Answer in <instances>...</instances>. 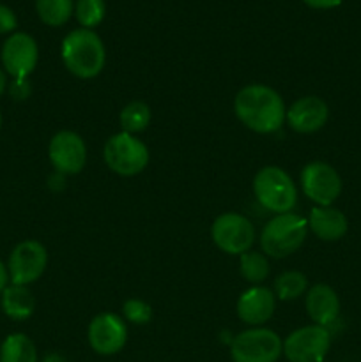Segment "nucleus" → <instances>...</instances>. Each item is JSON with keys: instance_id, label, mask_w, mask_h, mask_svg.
I'll return each mask as SVG.
<instances>
[{"instance_id": "b1692460", "label": "nucleus", "mask_w": 361, "mask_h": 362, "mask_svg": "<svg viewBox=\"0 0 361 362\" xmlns=\"http://www.w3.org/2000/svg\"><path fill=\"white\" fill-rule=\"evenodd\" d=\"M106 6L105 0H78L76 6H74V14H76V20L80 21V25L84 28L91 30L92 27L99 25L105 18Z\"/></svg>"}, {"instance_id": "1a4fd4ad", "label": "nucleus", "mask_w": 361, "mask_h": 362, "mask_svg": "<svg viewBox=\"0 0 361 362\" xmlns=\"http://www.w3.org/2000/svg\"><path fill=\"white\" fill-rule=\"evenodd\" d=\"M48 264V253L38 240H23L11 253L7 262L11 285L27 286L38 281Z\"/></svg>"}, {"instance_id": "cd10ccee", "label": "nucleus", "mask_w": 361, "mask_h": 362, "mask_svg": "<svg viewBox=\"0 0 361 362\" xmlns=\"http://www.w3.org/2000/svg\"><path fill=\"white\" fill-rule=\"evenodd\" d=\"M303 2L314 9H333V7L340 6L343 0H303Z\"/></svg>"}, {"instance_id": "f8f14e48", "label": "nucleus", "mask_w": 361, "mask_h": 362, "mask_svg": "<svg viewBox=\"0 0 361 362\" xmlns=\"http://www.w3.org/2000/svg\"><path fill=\"white\" fill-rule=\"evenodd\" d=\"M127 341V327L119 315L101 313L88 325V343L99 356H113L120 352Z\"/></svg>"}, {"instance_id": "a878e982", "label": "nucleus", "mask_w": 361, "mask_h": 362, "mask_svg": "<svg viewBox=\"0 0 361 362\" xmlns=\"http://www.w3.org/2000/svg\"><path fill=\"white\" fill-rule=\"evenodd\" d=\"M32 87L28 83L27 78H14L13 83L9 85V94L11 98H14L16 101H25V99L30 95Z\"/></svg>"}, {"instance_id": "c756f323", "label": "nucleus", "mask_w": 361, "mask_h": 362, "mask_svg": "<svg viewBox=\"0 0 361 362\" xmlns=\"http://www.w3.org/2000/svg\"><path fill=\"white\" fill-rule=\"evenodd\" d=\"M6 88H7V74L0 69V95L6 92Z\"/></svg>"}, {"instance_id": "f257e3e1", "label": "nucleus", "mask_w": 361, "mask_h": 362, "mask_svg": "<svg viewBox=\"0 0 361 362\" xmlns=\"http://www.w3.org/2000/svg\"><path fill=\"white\" fill-rule=\"evenodd\" d=\"M234 112L248 129L269 134L282 127L287 110L275 88L255 83L237 92L234 99Z\"/></svg>"}, {"instance_id": "5701e85b", "label": "nucleus", "mask_w": 361, "mask_h": 362, "mask_svg": "<svg viewBox=\"0 0 361 362\" xmlns=\"http://www.w3.org/2000/svg\"><path fill=\"white\" fill-rule=\"evenodd\" d=\"M241 274L253 285L264 281L269 274V262L265 255L257 251H246L241 255Z\"/></svg>"}, {"instance_id": "4468645a", "label": "nucleus", "mask_w": 361, "mask_h": 362, "mask_svg": "<svg viewBox=\"0 0 361 362\" xmlns=\"http://www.w3.org/2000/svg\"><path fill=\"white\" fill-rule=\"evenodd\" d=\"M329 108L321 98L317 95H304L297 99L285 113V119L289 126L296 133H315L322 129L328 122Z\"/></svg>"}, {"instance_id": "393cba45", "label": "nucleus", "mask_w": 361, "mask_h": 362, "mask_svg": "<svg viewBox=\"0 0 361 362\" xmlns=\"http://www.w3.org/2000/svg\"><path fill=\"white\" fill-rule=\"evenodd\" d=\"M122 311L126 320L138 325L149 324L152 318V308L140 299H127L126 303H124Z\"/></svg>"}, {"instance_id": "dca6fc26", "label": "nucleus", "mask_w": 361, "mask_h": 362, "mask_svg": "<svg viewBox=\"0 0 361 362\" xmlns=\"http://www.w3.org/2000/svg\"><path fill=\"white\" fill-rule=\"evenodd\" d=\"M306 313L315 325L328 327L338 318L340 299L329 285H314L306 296Z\"/></svg>"}, {"instance_id": "6ab92c4d", "label": "nucleus", "mask_w": 361, "mask_h": 362, "mask_svg": "<svg viewBox=\"0 0 361 362\" xmlns=\"http://www.w3.org/2000/svg\"><path fill=\"white\" fill-rule=\"evenodd\" d=\"M0 362H38V350L28 336L16 332L4 339L0 346Z\"/></svg>"}, {"instance_id": "7c9ffc66", "label": "nucleus", "mask_w": 361, "mask_h": 362, "mask_svg": "<svg viewBox=\"0 0 361 362\" xmlns=\"http://www.w3.org/2000/svg\"><path fill=\"white\" fill-rule=\"evenodd\" d=\"M41 362H64V359L60 356H57V354H50V356H46Z\"/></svg>"}, {"instance_id": "6e6552de", "label": "nucleus", "mask_w": 361, "mask_h": 362, "mask_svg": "<svg viewBox=\"0 0 361 362\" xmlns=\"http://www.w3.org/2000/svg\"><path fill=\"white\" fill-rule=\"evenodd\" d=\"M216 246L229 255H243L250 251L255 240V228L251 221L236 212H227L216 218L211 228Z\"/></svg>"}, {"instance_id": "412c9836", "label": "nucleus", "mask_w": 361, "mask_h": 362, "mask_svg": "<svg viewBox=\"0 0 361 362\" xmlns=\"http://www.w3.org/2000/svg\"><path fill=\"white\" fill-rule=\"evenodd\" d=\"M151 108L144 101H133L126 105L120 112V127L124 133H142L151 124Z\"/></svg>"}, {"instance_id": "423d86ee", "label": "nucleus", "mask_w": 361, "mask_h": 362, "mask_svg": "<svg viewBox=\"0 0 361 362\" xmlns=\"http://www.w3.org/2000/svg\"><path fill=\"white\" fill-rule=\"evenodd\" d=\"M282 354L283 341L271 329H248L230 343L234 362H276Z\"/></svg>"}, {"instance_id": "a211bd4d", "label": "nucleus", "mask_w": 361, "mask_h": 362, "mask_svg": "<svg viewBox=\"0 0 361 362\" xmlns=\"http://www.w3.org/2000/svg\"><path fill=\"white\" fill-rule=\"evenodd\" d=\"M2 310L13 320H27L32 317L35 308V299L27 286L7 285L2 293Z\"/></svg>"}, {"instance_id": "c85d7f7f", "label": "nucleus", "mask_w": 361, "mask_h": 362, "mask_svg": "<svg viewBox=\"0 0 361 362\" xmlns=\"http://www.w3.org/2000/svg\"><path fill=\"white\" fill-rule=\"evenodd\" d=\"M7 283H9V272H7L6 265H4L2 262H0V293H2L4 290H6Z\"/></svg>"}, {"instance_id": "4be33fe9", "label": "nucleus", "mask_w": 361, "mask_h": 362, "mask_svg": "<svg viewBox=\"0 0 361 362\" xmlns=\"http://www.w3.org/2000/svg\"><path fill=\"white\" fill-rule=\"evenodd\" d=\"M308 288V279L303 272L289 271L275 279V296L280 300H294L303 296Z\"/></svg>"}, {"instance_id": "7ed1b4c3", "label": "nucleus", "mask_w": 361, "mask_h": 362, "mask_svg": "<svg viewBox=\"0 0 361 362\" xmlns=\"http://www.w3.org/2000/svg\"><path fill=\"white\" fill-rule=\"evenodd\" d=\"M308 221L294 212L276 214L260 233V246L268 257L285 258L301 247L306 239Z\"/></svg>"}, {"instance_id": "aec40b11", "label": "nucleus", "mask_w": 361, "mask_h": 362, "mask_svg": "<svg viewBox=\"0 0 361 362\" xmlns=\"http://www.w3.org/2000/svg\"><path fill=\"white\" fill-rule=\"evenodd\" d=\"M35 9L42 23L50 27H60L73 14V0H35Z\"/></svg>"}, {"instance_id": "bb28decb", "label": "nucleus", "mask_w": 361, "mask_h": 362, "mask_svg": "<svg viewBox=\"0 0 361 362\" xmlns=\"http://www.w3.org/2000/svg\"><path fill=\"white\" fill-rule=\"evenodd\" d=\"M16 16L6 6H0V34H9L16 28Z\"/></svg>"}, {"instance_id": "2f4dec72", "label": "nucleus", "mask_w": 361, "mask_h": 362, "mask_svg": "<svg viewBox=\"0 0 361 362\" xmlns=\"http://www.w3.org/2000/svg\"><path fill=\"white\" fill-rule=\"evenodd\" d=\"M0 126H2V113H0Z\"/></svg>"}, {"instance_id": "ddd939ff", "label": "nucleus", "mask_w": 361, "mask_h": 362, "mask_svg": "<svg viewBox=\"0 0 361 362\" xmlns=\"http://www.w3.org/2000/svg\"><path fill=\"white\" fill-rule=\"evenodd\" d=\"M39 59L38 42L25 32L7 37L2 46V64L7 74L13 78H28L35 69Z\"/></svg>"}, {"instance_id": "9d476101", "label": "nucleus", "mask_w": 361, "mask_h": 362, "mask_svg": "<svg viewBox=\"0 0 361 362\" xmlns=\"http://www.w3.org/2000/svg\"><path fill=\"white\" fill-rule=\"evenodd\" d=\"M301 186L304 194L321 207H329L342 193V179L331 165L314 161L301 172Z\"/></svg>"}, {"instance_id": "2eb2a0df", "label": "nucleus", "mask_w": 361, "mask_h": 362, "mask_svg": "<svg viewBox=\"0 0 361 362\" xmlns=\"http://www.w3.org/2000/svg\"><path fill=\"white\" fill-rule=\"evenodd\" d=\"M276 308V296L265 286H251L237 300V317L248 325L265 324Z\"/></svg>"}, {"instance_id": "9b49d317", "label": "nucleus", "mask_w": 361, "mask_h": 362, "mask_svg": "<svg viewBox=\"0 0 361 362\" xmlns=\"http://www.w3.org/2000/svg\"><path fill=\"white\" fill-rule=\"evenodd\" d=\"M48 156L55 172L62 175H74L84 170L87 161V147L80 134L73 131H60L50 141Z\"/></svg>"}, {"instance_id": "f3484780", "label": "nucleus", "mask_w": 361, "mask_h": 362, "mask_svg": "<svg viewBox=\"0 0 361 362\" xmlns=\"http://www.w3.org/2000/svg\"><path fill=\"white\" fill-rule=\"evenodd\" d=\"M308 228L314 232L315 237L326 243L342 239L349 230V221L345 214L335 207H314L308 216Z\"/></svg>"}, {"instance_id": "f03ea898", "label": "nucleus", "mask_w": 361, "mask_h": 362, "mask_svg": "<svg viewBox=\"0 0 361 362\" xmlns=\"http://www.w3.org/2000/svg\"><path fill=\"white\" fill-rule=\"evenodd\" d=\"M62 60L71 74L88 80L98 76L105 67V45L96 32L78 28L64 37Z\"/></svg>"}, {"instance_id": "20e7f679", "label": "nucleus", "mask_w": 361, "mask_h": 362, "mask_svg": "<svg viewBox=\"0 0 361 362\" xmlns=\"http://www.w3.org/2000/svg\"><path fill=\"white\" fill-rule=\"evenodd\" d=\"M253 191L260 205L275 214L290 212L296 205L297 193L292 179L278 166H265L255 175Z\"/></svg>"}, {"instance_id": "0eeeda50", "label": "nucleus", "mask_w": 361, "mask_h": 362, "mask_svg": "<svg viewBox=\"0 0 361 362\" xmlns=\"http://www.w3.org/2000/svg\"><path fill=\"white\" fill-rule=\"evenodd\" d=\"M331 346V334L322 325H306L290 332L283 341V356L289 362H322Z\"/></svg>"}, {"instance_id": "39448f33", "label": "nucleus", "mask_w": 361, "mask_h": 362, "mask_svg": "<svg viewBox=\"0 0 361 362\" xmlns=\"http://www.w3.org/2000/svg\"><path fill=\"white\" fill-rule=\"evenodd\" d=\"M103 158L112 172L133 177L144 172L149 163V148L134 134L117 133L105 144Z\"/></svg>"}]
</instances>
